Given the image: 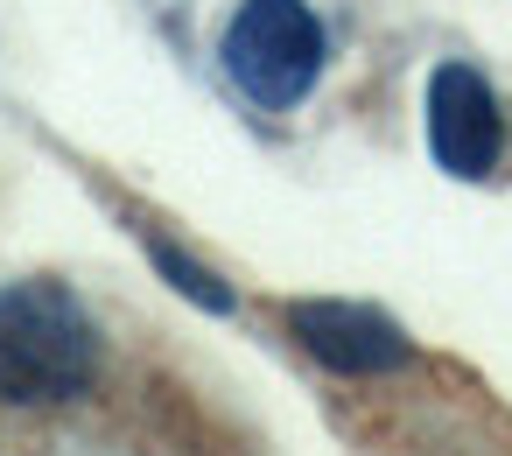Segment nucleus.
I'll use <instances>...</instances> for the list:
<instances>
[{"mask_svg":"<svg viewBox=\"0 0 512 456\" xmlns=\"http://www.w3.org/2000/svg\"><path fill=\"white\" fill-rule=\"evenodd\" d=\"M155 260H162V267H169V274L183 281V295H197L204 309H232V295H225V288H218L211 274H197V267H190L183 253H169V246H155Z\"/></svg>","mask_w":512,"mask_h":456,"instance_id":"obj_5","label":"nucleus"},{"mask_svg":"<svg viewBox=\"0 0 512 456\" xmlns=\"http://www.w3.org/2000/svg\"><path fill=\"white\" fill-rule=\"evenodd\" d=\"M428 148L449 176H484L498 162V99L470 64H442L428 78Z\"/></svg>","mask_w":512,"mask_h":456,"instance_id":"obj_3","label":"nucleus"},{"mask_svg":"<svg viewBox=\"0 0 512 456\" xmlns=\"http://www.w3.org/2000/svg\"><path fill=\"white\" fill-rule=\"evenodd\" d=\"M288 330L337 372H386V365L407 358V337L379 309H358V302H295Z\"/></svg>","mask_w":512,"mask_h":456,"instance_id":"obj_4","label":"nucleus"},{"mask_svg":"<svg viewBox=\"0 0 512 456\" xmlns=\"http://www.w3.org/2000/svg\"><path fill=\"white\" fill-rule=\"evenodd\" d=\"M225 71H232V85L253 106H267V113L295 106L316 85V71H323L316 15L302 8V0H246L239 22L225 29Z\"/></svg>","mask_w":512,"mask_h":456,"instance_id":"obj_2","label":"nucleus"},{"mask_svg":"<svg viewBox=\"0 0 512 456\" xmlns=\"http://www.w3.org/2000/svg\"><path fill=\"white\" fill-rule=\"evenodd\" d=\"M99 372V330L85 302L57 281L0 288V400L57 407L78 400Z\"/></svg>","mask_w":512,"mask_h":456,"instance_id":"obj_1","label":"nucleus"}]
</instances>
